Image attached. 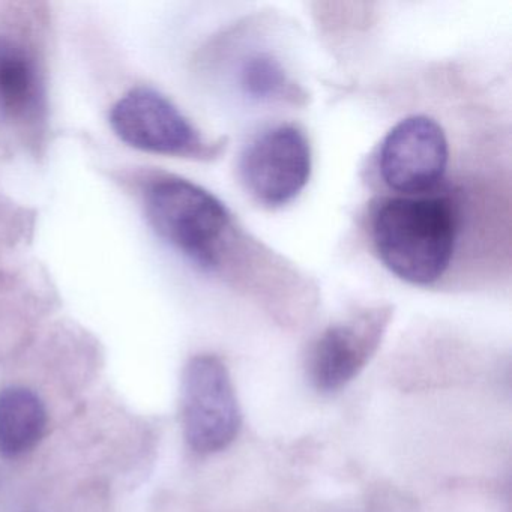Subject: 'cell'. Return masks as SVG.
<instances>
[{
	"label": "cell",
	"instance_id": "obj_1",
	"mask_svg": "<svg viewBox=\"0 0 512 512\" xmlns=\"http://www.w3.org/2000/svg\"><path fill=\"white\" fill-rule=\"evenodd\" d=\"M142 200L158 238L200 271L257 292L280 280L284 263L251 239L226 203L202 185L152 173L143 182Z\"/></svg>",
	"mask_w": 512,
	"mask_h": 512
},
{
	"label": "cell",
	"instance_id": "obj_2",
	"mask_svg": "<svg viewBox=\"0 0 512 512\" xmlns=\"http://www.w3.org/2000/svg\"><path fill=\"white\" fill-rule=\"evenodd\" d=\"M458 191L442 187L425 196H394L374 208L370 233L380 262L404 283L431 287L451 266L460 241Z\"/></svg>",
	"mask_w": 512,
	"mask_h": 512
},
{
	"label": "cell",
	"instance_id": "obj_3",
	"mask_svg": "<svg viewBox=\"0 0 512 512\" xmlns=\"http://www.w3.org/2000/svg\"><path fill=\"white\" fill-rule=\"evenodd\" d=\"M109 121L125 145L148 154L214 161L226 151V140L206 139L169 98L146 86L119 98Z\"/></svg>",
	"mask_w": 512,
	"mask_h": 512
},
{
	"label": "cell",
	"instance_id": "obj_4",
	"mask_svg": "<svg viewBox=\"0 0 512 512\" xmlns=\"http://www.w3.org/2000/svg\"><path fill=\"white\" fill-rule=\"evenodd\" d=\"M238 169L241 184L254 202L263 208H284L310 182V140L295 124L266 128L245 146Z\"/></svg>",
	"mask_w": 512,
	"mask_h": 512
},
{
	"label": "cell",
	"instance_id": "obj_5",
	"mask_svg": "<svg viewBox=\"0 0 512 512\" xmlns=\"http://www.w3.org/2000/svg\"><path fill=\"white\" fill-rule=\"evenodd\" d=\"M182 428L196 454L211 455L232 445L241 428V409L226 364L203 353L185 365Z\"/></svg>",
	"mask_w": 512,
	"mask_h": 512
},
{
	"label": "cell",
	"instance_id": "obj_6",
	"mask_svg": "<svg viewBox=\"0 0 512 512\" xmlns=\"http://www.w3.org/2000/svg\"><path fill=\"white\" fill-rule=\"evenodd\" d=\"M449 142L445 130L430 116L413 115L398 122L383 139L379 173L397 196L436 193L448 172Z\"/></svg>",
	"mask_w": 512,
	"mask_h": 512
},
{
	"label": "cell",
	"instance_id": "obj_7",
	"mask_svg": "<svg viewBox=\"0 0 512 512\" xmlns=\"http://www.w3.org/2000/svg\"><path fill=\"white\" fill-rule=\"evenodd\" d=\"M392 314L391 305H376L328 326L308 355V376L314 388L337 392L352 382L379 349Z\"/></svg>",
	"mask_w": 512,
	"mask_h": 512
},
{
	"label": "cell",
	"instance_id": "obj_8",
	"mask_svg": "<svg viewBox=\"0 0 512 512\" xmlns=\"http://www.w3.org/2000/svg\"><path fill=\"white\" fill-rule=\"evenodd\" d=\"M46 113V79L37 52L23 38L0 32V121L38 131Z\"/></svg>",
	"mask_w": 512,
	"mask_h": 512
},
{
	"label": "cell",
	"instance_id": "obj_9",
	"mask_svg": "<svg viewBox=\"0 0 512 512\" xmlns=\"http://www.w3.org/2000/svg\"><path fill=\"white\" fill-rule=\"evenodd\" d=\"M47 410L43 400L25 386L0 391V455L19 458L43 440Z\"/></svg>",
	"mask_w": 512,
	"mask_h": 512
},
{
	"label": "cell",
	"instance_id": "obj_10",
	"mask_svg": "<svg viewBox=\"0 0 512 512\" xmlns=\"http://www.w3.org/2000/svg\"><path fill=\"white\" fill-rule=\"evenodd\" d=\"M238 86L244 97L256 103L302 106L307 101V94L290 76L283 61L268 50L250 53L242 59Z\"/></svg>",
	"mask_w": 512,
	"mask_h": 512
}]
</instances>
